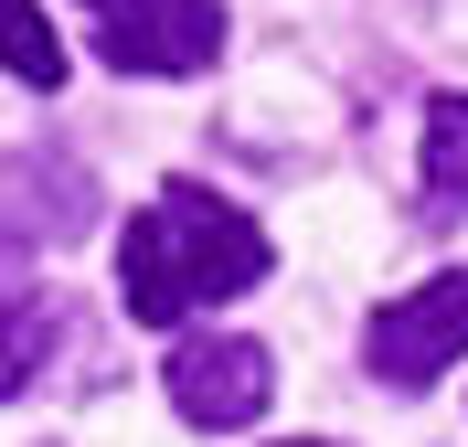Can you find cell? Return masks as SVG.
I'll return each mask as SVG.
<instances>
[{
    "instance_id": "6da1fadb",
    "label": "cell",
    "mask_w": 468,
    "mask_h": 447,
    "mask_svg": "<svg viewBox=\"0 0 468 447\" xmlns=\"http://www.w3.org/2000/svg\"><path fill=\"white\" fill-rule=\"evenodd\" d=\"M266 267H277V245L256 213H234L213 181H160L117 235V309L139 330H181L213 298H245Z\"/></svg>"
},
{
    "instance_id": "7a4b0ae2",
    "label": "cell",
    "mask_w": 468,
    "mask_h": 447,
    "mask_svg": "<svg viewBox=\"0 0 468 447\" xmlns=\"http://www.w3.org/2000/svg\"><path fill=\"white\" fill-rule=\"evenodd\" d=\"M96 213H107L96 203V171L64 139H32V149L0 160V245H11V256H64V245H86Z\"/></svg>"
},
{
    "instance_id": "3957f363",
    "label": "cell",
    "mask_w": 468,
    "mask_h": 447,
    "mask_svg": "<svg viewBox=\"0 0 468 447\" xmlns=\"http://www.w3.org/2000/svg\"><path fill=\"white\" fill-rule=\"evenodd\" d=\"M160 384H171L181 426L234 437V426H256L266 405H277V362H266V341H245V330H192V341H171Z\"/></svg>"
},
{
    "instance_id": "277c9868",
    "label": "cell",
    "mask_w": 468,
    "mask_h": 447,
    "mask_svg": "<svg viewBox=\"0 0 468 447\" xmlns=\"http://www.w3.org/2000/svg\"><path fill=\"white\" fill-rule=\"evenodd\" d=\"M458 352H468V267L426 277L415 298H383L373 330H362V362H373L383 394H426Z\"/></svg>"
},
{
    "instance_id": "5b68a950",
    "label": "cell",
    "mask_w": 468,
    "mask_h": 447,
    "mask_svg": "<svg viewBox=\"0 0 468 447\" xmlns=\"http://www.w3.org/2000/svg\"><path fill=\"white\" fill-rule=\"evenodd\" d=\"M96 22V54L117 75H213L224 54V0H75Z\"/></svg>"
},
{
    "instance_id": "8992f818",
    "label": "cell",
    "mask_w": 468,
    "mask_h": 447,
    "mask_svg": "<svg viewBox=\"0 0 468 447\" xmlns=\"http://www.w3.org/2000/svg\"><path fill=\"white\" fill-rule=\"evenodd\" d=\"M54 341H64L54 298H32V288H0V405L43 384V362H54Z\"/></svg>"
},
{
    "instance_id": "52a82bcc",
    "label": "cell",
    "mask_w": 468,
    "mask_h": 447,
    "mask_svg": "<svg viewBox=\"0 0 468 447\" xmlns=\"http://www.w3.org/2000/svg\"><path fill=\"white\" fill-rule=\"evenodd\" d=\"M426 203H437V224L468 213V86L426 96Z\"/></svg>"
},
{
    "instance_id": "ba28073f",
    "label": "cell",
    "mask_w": 468,
    "mask_h": 447,
    "mask_svg": "<svg viewBox=\"0 0 468 447\" xmlns=\"http://www.w3.org/2000/svg\"><path fill=\"white\" fill-rule=\"evenodd\" d=\"M0 75H22V86H43V96L64 86V43H54V22H43V0H0Z\"/></svg>"
},
{
    "instance_id": "9c48e42d",
    "label": "cell",
    "mask_w": 468,
    "mask_h": 447,
    "mask_svg": "<svg viewBox=\"0 0 468 447\" xmlns=\"http://www.w3.org/2000/svg\"><path fill=\"white\" fill-rule=\"evenodd\" d=\"M298 447H330V437H298Z\"/></svg>"
}]
</instances>
